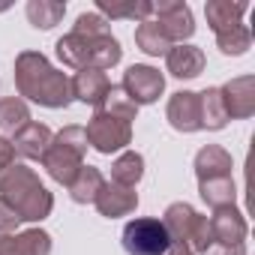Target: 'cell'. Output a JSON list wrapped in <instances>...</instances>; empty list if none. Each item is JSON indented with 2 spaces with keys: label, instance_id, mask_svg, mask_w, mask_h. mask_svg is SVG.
I'll use <instances>...</instances> for the list:
<instances>
[{
  "label": "cell",
  "instance_id": "cell-1",
  "mask_svg": "<svg viewBox=\"0 0 255 255\" xmlns=\"http://www.w3.org/2000/svg\"><path fill=\"white\" fill-rule=\"evenodd\" d=\"M15 90L21 99L36 102L42 108H66L72 102L69 75L54 69L42 51H21L15 57Z\"/></svg>",
  "mask_w": 255,
  "mask_h": 255
},
{
  "label": "cell",
  "instance_id": "cell-2",
  "mask_svg": "<svg viewBox=\"0 0 255 255\" xmlns=\"http://www.w3.org/2000/svg\"><path fill=\"white\" fill-rule=\"evenodd\" d=\"M0 198H3L21 222H42L54 210V195L24 162H12L0 171Z\"/></svg>",
  "mask_w": 255,
  "mask_h": 255
},
{
  "label": "cell",
  "instance_id": "cell-3",
  "mask_svg": "<svg viewBox=\"0 0 255 255\" xmlns=\"http://www.w3.org/2000/svg\"><path fill=\"white\" fill-rule=\"evenodd\" d=\"M54 51L60 57L63 66L69 69H111L123 60V48L120 42L108 33V36H96V39H87V36H78V33H66L54 42Z\"/></svg>",
  "mask_w": 255,
  "mask_h": 255
},
{
  "label": "cell",
  "instance_id": "cell-4",
  "mask_svg": "<svg viewBox=\"0 0 255 255\" xmlns=\"http://www.w3.org/2000/svg\"><path fill=\"white\" fill-rule=\"evenodd\" d=\"M87 132L84 126H63V129L51 138L45 156H42V168L48 171V177L60 186H69L72 177L78 174V168L84 165L87 156Z\"/></svg>",
  "mask_w": 255,
  "mask_h": 255
},
{
  "label": "cell",
  "instance_id": "cell-5",
  "mask_svg": "<svg viewBox=\"0 0 255 255\" xmlns=\"http://www.w3.org/2000/svg\"><path fill=\"white\" fill-rule=\"evenodd\" d=\"M162 225H165L171 243L186 246L192 255H201V252L213 243V237H210V225H207V216H201V213H198L192 204H186V201H174V204H168L165 213H162Z\"/></svg>",
  "mask_w": 255,
  "mask_h": 255
},
{
  "label": "cell",
  "instance_id": "cell-6",
  "mask_svg": "<svg viewBox=\"0 0 255 255\" xmlns=\"http://www.w3.org/2000/svg\"><path fill=\"white\" fill-rule=\"evenodd\" d=\"M120 243L126 255H165L171 246V237L156 216H135L123 225Z\"/></svg>",
  "mask_w": 255,
  "mask_h": 255
},
{
  "label": "cell",
  "instance_id": "cell-7",
  "mask_svg": "<svg viewBox=\"0 0 255 255\" xmlns=\"http://www.w3.org/2000/svg\"><path fill=\"white\" fill-rule=\"evenodd\" d=\"M84 132H87V144L102 156L120 153L132 144V123H123V120L108 117L102 111H93V117L84 126Z\"/></svg>",
  "mask_w": 255,
  "mask_h": 255
},
{
  "label": "cell",
  "instance_id": "cell-8",
  "mask_svg": "<svg viewBox=\"0 0 255 255\" xmlns=\"http://www.w3.org/2000/svg\"><path fill=\"white\" fill-rule=\"evenodd\" d=\"M120 87H123V93L129 96L138 108L141 105H153L165 93V75L156 66H150V63H132L129 69L123 72Z\"/></svg>",
  "mask_w": 255,
  "mask_h": 255
},
{
  "label": "cell",
  "instance_id": "cell-9",
  "mask_svg": "<svg viewBox=\"0 0 255 255\" xmlns=\"http://www.w3.org/2000/svg\"><path fill=\"white\" fill-rule=\"evenodd\" d=\"M153 21L162 27V33L171 39V45H183L195 33L192 9L183 0H159V3H153Z\"/></svg>",
  "mask_w": 255,
  "mask_h": 255
},
{
  "label": "cell",
  "instance_id": "cell-10",
  "mask_svg": "<svg viewBox=\"0 0 255 255\" xmlns=\"http://www.w3.org/2000/svg\"><path fill=\"white\" fill-rule=\"evenodd\" d=\"M228 120H246L255 114V75H237L219 87Z\"/></svg>",
  "mask_w": 255,
  "mask_h": 255
},
{
  "label": "cell",
  "instance_id": "cell-11",
  "mask_svg": "<svg viewBox=\"0 0 255 255\" xmlns=\"http://www.w3.org/2000/svg\"><path fill=\"white\" fill-rule=\"evenodd\" d=\"M93 207H96L99 216H105V219L129 216V213H135V207H138V192L129 189V186H120V183L105 180L102 189H99V195L93 198Z\"/></svg>",
  "mask_w": 255,
  "mask_h": 255
},
{
  "label": "cell",
  "instance_id": "cell-12",
  "mask_svg": "<svg viewBox=\"0 0 255 255\" xmlns=\"http://www.w3.org/2000/svg\"><path fill=\"white\" fill-rule=\"evenodd\" d=\"M165 117L171 123V129L177 132H198L201 129V111H198V93L195 90H177L171 93L165 105Z\"/></svg>",
  "mask_w": 255,
  "mask_h": 255
},
{
  "label": "cell",
  "instance_id": "cell-13",
  "mask_svg": "<svg viewBox=\"0 0 255 255\" xmlns=\"http://www.w3.org/2000/svg\"><path fill=\"white\" fill-rule=\"evenodd\" d=\"M207 225H210V237L216 243H228V246L243 243L246 234H249V225H246V219H243V213L237 207H219V210H213L207 216Z\"/></svg>",
  "mask_w": 255,
  "mask_h": 255
},
{
  "label": "cell",
  "instance_id": "cell-14",
  "mask_svg": "<svg viewBox=\"0 0 255 255\" xmlns=\"http://www.w3.org/2000/svg\"><path fill=\"white\" fill-rule=\"evenodd\" d=\"M51 138H54V132L48 129L45 123L30 120V123L24 126V129L12 138V150H15V156H21V159L42 162V156H45V150H48Z\"/></svg>",
  "mask_w": 255,
  "mask_h": 255
},
{
  "label": "cell",
  "instance_id": "cell-15",
  "mask_svg": "<svg viewBox=\"0 0 255 255\" xmlns=\"http://www.w3.org/2000/svg\"><path fill=\"white\" fill-rule=\"evenodd\" d=\"M0 255H51V234L42 228H27L0 237Z\"/></svg>",
  "mask_w": 255,
  "mask_h": 255
},
{
  "label": "cell",
  "instance_id": "cell-16",
  "mask_svg": "<svg viewBox=\"0 0 255 255\" xmlns=\"http://www.w3.org/2000/svg\"><path fill=\"white\" fill-rule=\"evenodd\" d=\"M69 87H72V99L84 102V105H99L111 87L108 75L102 69H78L72 78H69Z\"/></svg>",
  "mask_w": 255,
  "mask_h": 255
},
{
  "label": "cell",
  "instance_id": "cell-17",
  "mask_svg": "<svg viewBox=\"0 0 255 255\" xmlns=\"http://www.w3.org/2000/svg\"><path fill=\"white\" fill-rule=\"evenodd\" d=\"M204 51L198 48V45H189V42H183V45H171L168 48V54H165V66H168V72L174 75V78H198L201 72H204Z\"/></svg>",
  "mask_w": 255,
  "mask_h": 255
},
{
  "label": "cell",
  "instance_id": "cell-18",
  "mask_svg": "<svg viewBox=\"0 0 255 255\" xmlns=\"http://www.w3.org/2000/svg\"><path fill=\"white\" fill-rule=\"evenodd\" d=\"M231 153L219 144H204L198 153H195V177L198 183L201 180H216V177H231Z\"/></svg>",
  "mask_w": 255,
  "mask_h": 255
},
{
  "label": "cell",
  "instance_id": "cell-19",
  "mask_svg": "<svg viewBox=\"0 0 255 255\" xmlns=\"http://www.w3.org/2000/svg\"><path fill=\"white\" fill-rule=\"evenodd\" d=\"M246 9H249V3H243V0H237V3H231V0H207L204 18H207V27L213 33H225V30L243 24Z\"/></svg>",
  "mask_w": 255,
  "mask_h": 255
},
{
  "label": "cell",
  "instance_id": "cell-20",
  "mask_svg": "<svg viewBox=\"0 0 255 255\" xmlns=\"http://www.w3.org/2000/svg\"><path fill=\"white\" fill-rule=\"evenodd\" d=\"M96 12L111 24L117 18H126V21H147L153 18V3L150 0H96Z\"/></svg>",
  "mask_w": 255,
  "mask_h": 255
},
{
  "label": "cell",
  "instance_id": "cell-21",
  "mask_svg": "<svg viewBox=\"0 0 255 255\" xmlns=\"http://www.w3.org/2000/svg\"><path fill=\"white\" fill-rule=\"evenodd\" d=\"M27 123H30V108L21 96H3L0 99V138L12 141Z\"/></svg>",
  "mask_w": 255,
  "mask_h": 255
},
{
  "label": "cell",
  "instance_id": "cell-22",
  "mask_svg": "<svg viewBox=\"0 0 255 255\" xmlns=\"http://www.w3.org/2000/svg\"><path fill=\"white\" fill-rule=\"evenodd\" d=\"M198 111H201V129L219 132V129L228 126V114H225L219 87H207V90L198 93Z\"/></svg>",
  "mask_w": 255,
  "mask_h": 255
},
{
  "label": "cell",
  "instance_id": "cell-23",
  "mask_svg": "<svg viewBox=\"0 0 255 255\" xmlns=\"http://www.w3.org/2000/svg\"><path fill=\"white\" fill-rule=\"evenodd\" d=\"M102 183H105L102 171H99L96 165H87V162H84L66 189H69V198H72L75 204H93V198L99 195Z\"/></svg>",
  "mask_w": 255,
  "mask_h": 255
},
{
  "label": "cell",
  "instance_id": "cell-24",
  "mask_svg": "<svg viewBox=\"0 0 255 255\" xmlns=\"http://www.w3.org/2000/svg\"><path fill=\"white\" fill-rule=\"evenodd\" d=\"M144 177V156L138 150H123L114 162H111V183L129 186L135 189Z\"/></svg>",
  "mask_w": 255,
  "mask_h": 255
},
{
  "label": "cell",
  "instance_id": "cell-25",
  "mask_svg": "<svg viewBox=\"0 0 255 255\" xmlns=\"http://www.w3.org/2000/svg\"><path fill=\"white\" fill-rule=\"evenodd\" d=\"M198 195H201V201H204L210 210H219V207H234V201H237V186H234V177L201 180V183H198Z\"/></svg>",
  "mask_w": 255,
  "mask_h": 255
},
{
  "label": "cell",
  "instance_id": "cell-26",
  "mask_svg": "<svg viewBox=\"0 0 255 255\" xmlns=\"http://www.w3.org/2000/svg\"><path fill=\"white\" fill-rule=\"evenodd\" d=\"M24 12H27V21L36 30H51V27H57L63 21L66 3H60V0H30L24 6Z\"/></svg>",
  "mask_w": 255,
  "mask_h": 255
},
{
  "label": "cell",
  "instance_id": "cell-27",
  "mask_svg": "<svg viewBox=\"0 0 255 255\" xmlns=\"http://www.w3.org/2000/svg\"><path fill=\"white\" fill-rule=\"evenodd\" d=\"M96 111H102V114H108V117H117V120H123V123H132V120L138 117V105L123 93L120 84H111V87H108V93H105V99L96 105Z\"/></svg>",
  "mask_w": 255,
  "mask_h": 255
},
{
  "label": "cell",
  "instance_id": "cell-28",
  "mask_svg": "<svg viewBox=\"0 0 255 255\" xmlns=\"http://www.w3.org/2000/svg\"><path fill=\"white\" fill-rule=\"evenodd\" d=\"M135 45H138L144 54H150V57H165L168 48H171V39L162 33V27H159L153 18H147V21H141V24L135 27Z\"/></svg>",
  "mask_w": 255,
  "mask_h": 255
},
{
  "label": "cell",
  "instance_id": "cell-29",
  "mask_svg": "<svg viewBox=\"0 0 255 255\" xmlns=\"http://www.w3.org/2000/svg\"><path fill=\"white\" fill-rule=\"evenodd\" d=\"M216 48L225 57H243L252 48V30L246 24H237V27H231L225 33H216Z\"/></svg>",
  "mask_w": 255,
  "mask_h": 255
},
{
  "label": "cell",
  "instance_id": "cell-30",
  "mask_svg": "<svg viewBox=\"0 0 255 255\" xmlns=\"http://www.w3.org/2000/svg\"><path fill=\"white\" fill-rule=\"evenodd\" d=\"M72 33L87 36V39H96V36H108L111 33V24L99 12H81L75 18V24H72Z\"/></svg>",
  "mask_w": 255,
  "mask_h": 255
},
{
  "label": "cell",
  "instance_id": "cell-31",
  "mask_svg": "<svg viewBox=\"0 0 255 255\" xmlns=\"http://www.w3.org/2000/svg\"><path fill=\"white\" fill-rule=\"evenodd\" d=\"M18 225H21V219H18V213L0 198V237H9V234H15L18 231Z\"/></svg>",
  "mask_w": 255,
  "mask_h": 255
},
{
  "label": "cell",
  "instance_id": "cell-32",
  "mask_svg": "<svg viewBox=\"0 0 255 255\" xmlns=\"http://www.w3.org/2000/svg\"><path fill=\"white\" fill-rule=\"evenodd\" d=\"M201 255H246V246L243 243H234V246H228V243H210Z\"/></svg>",
  "mask_w": 255,
  "mask_h": 255
},
{
  "label": "cell",
  "instance_id": "cell-33",
  "mask_svg": "<svg viewBox=\"0 0 255 255\" xmlns=\"http://www.w3.org/2000/svg\"><path fill=\"white\" fill-rule=\"evenodd\" d=\"M12 162H15V150H12V141L0 138V171H3L6 165H12Z\"/></svg>",
  "mask_w": 255,
  "mask_h": 255
},
{
  "label": "cell",
  "instance_id": "cell-34",
  "mask_svg": "<svg viewBox=\"0 0 255 255\" xmlns=\"http://www.w3.org/2000/svg\"><path fill=\"white\" fill-rule=\"evenodd\" d=\"M165 255H192V252H189V249H186V246H180V243H171V246H168V252H165Z\"/></svg>",
  "mask_w": 255,
  "mask_h": 255
}]
</instances>
